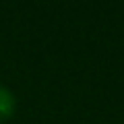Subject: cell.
<instances>
[{
  "label": "cell",
  "mask_w": 124,
  "mask_h": 124,
  "mask_svg": "<svg viewBox=\"0 0 124 124\" xmlns=\"http://www.w3.org/2000/svg\"><path fill=\"white\" fill-rule=\"evenodd\" d=\"M13 112H15V95L10 89L0 85V122L8 120L13 116Z\"/></svg>",
  "instance_id": "obj_1"
}]
</instances>
